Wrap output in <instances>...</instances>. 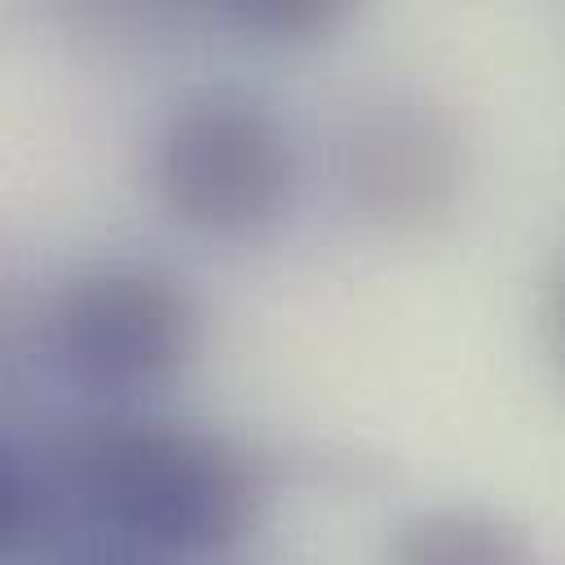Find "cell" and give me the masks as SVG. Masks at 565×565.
Masks as SVG:
<instances>
[{
	"instance_id": "obj_5",
	"label": "cell",
	"mask_w": 565,
	"mask_h": 565,
	"mask_svg": "<svg viewBox=\"0 0 565 565\" xmlns=\"http://www.w3.org/2000/svg\"><path fill=\"white\" fill-rule=\"evenodd\" d=\"M388 565H539L530 534L486 508H424L388 530Z\"/></svg>"
},
{
	"instance_id": "obj_2",
	"label": "cell",
	"mask_w": 565,
	"mask_h": 565,
	"mask_svg": "<svg viewBox=\"0 0 565 565\" xmlns=\"http://www.w3.org/2000/svg\"><path fill=\"white\" fill-rule=\"evenodd\" d=\"M150 190L190 234L252 238L287 212L296 150L265 106L207 93L163 119L150 150Z\"/></svg>"
},
{
	"instance_id": "obj_1",
	"label": "cell",
	"mask_w": 565,
	"mask_h": 565,
	"mask_svg": "<svg viewBox=\"0 0 565 565\" xmlns=\"http://www.w3.org/2000/svg\"><path fill=\"white\" fill-rule=\"evenodd\" d=\"M40 459L66 508L150 552H221L252 530L260 508L252 459L230 437L172 419L93 415L49 437Z\"/></svg>"
},
{
	"instance_id": "obj_6",
	"label": "cell",
	"mask_w": 565,
	"mask_h": 565,
	"mask_svg": "<svg viewBox=\"0 0 565 565\" xmlns=\"http://www.w3.org/2000/svg\"><path fill=\"white\" fill-rule=\"evenodd\" d=\"M66 499L53 486L40 450L4 446L0 455V552L26 556L35 552L62 521Z\"/></svg>"
},
{
	"instance_id": "obj_4",
	"label": "cell",
	"mask_w": 565,
	"mask_h": 565,
	"mask_svg": "<svg viewBox=\"0 0 565 565\" xmlns=\"http://www.w3.org/2000/svg\"><path fill=\"white\" fill-rule=\"evenodd\" d=\"M335 177L371 225L419 234L459 207L472 154L450 110L428 97L388 93L344 119L335 137Z\"/></svg>"
},
{
	"instance_id": "obj_3",
	"label": "cell",
	"mask_w": 565,
	"mask_h": 565,
	"mask_svg": "<svg viewBox=\"0 0 565 565\" xmlns=\"http://www.w3.org/2000/svg\"><path fill=\"white\" fill-rule=\"evenodd\" d=\"M199 335L194 291L146 260H106L75 274L49 313L57 371L97 397L163 388L190 366Z\"/></svg>"
},
{
	"instance_id": "obj_8",
	"label": "cell",
	"mask_w": 565,
	"mask_h": 565,
	"mask_svg": "<svg viewBox=\"0 0 565 565\" xmlns=\"http://www.w3.org/2000/svg\"><path fill=\"white\" fill-rule=\"evenodd\" d=\"M543 344L552 353V366L565 380V260L552 269L547 291H543Z\"/></svg>"
},
{
	"instance_id": "obj_9",
	"label": "cell",
	"mask_w": 565,
	"mask_h": 565,
	"mask_svg": "<svg viewBox=\"0 0 565 565\" xmlns=\"http://www.w3.org/2000/svg\"><path fill=\"white\" fill-rule=\"evenodd\" d=\"M79 565H141L132 556H93V561H79Z\"/></svg>"
},
{
	"instance_id": "obj_7",
	"label": "cell",
	"mask_w": 565,
	"mask_h": 565,
	"mask_svg": "<svg viewBox=\"0 0 565 565\" xmlns=\"http://www.w3.org/2000/svg\"><path fill=\"white\" fill-rule=\"evenodd\" d=\"M344 4L335 0H234L230 18L243 31L269 35L278 44H313L327 40L344 22Z\"/></svg>"
}]
</instances>
